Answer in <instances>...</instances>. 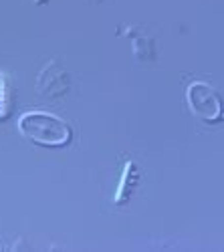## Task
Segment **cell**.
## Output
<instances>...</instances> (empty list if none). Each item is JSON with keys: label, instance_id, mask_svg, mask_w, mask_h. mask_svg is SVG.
<instances>
[{"label": "cell", "instance_id": "cell-1", "mask_svg": "<svg viewBox=\"0 0 224 252\" xmlns=\"http://www.w3.org/2000/svg\"><path fill=\"white\" fill-rule=\"evenodd\" d=\"M18 129L29 139L49 148L67 145L73 137L71 125L49 111H27L18 119Z\"/></svg>", "mask_w": 224, "mask_h": 252}, {"label": "cell", "instance_id": "cell-2", "mask_svg": "<svg viewBox=\"0 0 224 252\" xmlns=\"http://www.w3.org/2000/svg\"><path fill=\"white\" fill-rule=\"evenodd\" d=\"M190 111L208 123L224 119V101L220 93L204 81H192L186 89Z\"/></svg>", "mask_w": 224, "mask_h": 252}, {"label": "cell", "instance_id": "cell-3", "mask_svg": "<svg viewBox=\"0 0 224 252\" xmlns=\"http://www.w3.org/2000/svg\"><path fill=\"white\" fill-rule=\"evenodd\" d=\"M129 174H131V176H137V170H135V163H133V161H128V163H126V170H124V176H121L119 190H117V194H115V202H124V200L129 196V190H128V178H129ZM135 180H137V178L129 180V184L133 186Z\"/></svg>", "mask_w": 224, "mask_h": 252}, {"label": "cell", "instance_id": "cell-4", "mask_svg": "<svg viewBox=\"0 0 224 252\" xmlns=\"http://www.w3.org/2000/svg\"><path fill=\"white\" fill-rule=\"evenodd\" d=\"M10 109V83L4 73H0V119L6 117Z\"/></svg>", "mask_w": 224, "mask_h": 252}]
</instances>
